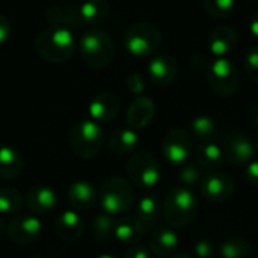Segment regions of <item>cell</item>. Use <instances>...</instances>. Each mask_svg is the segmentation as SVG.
Segmentation results:
<instances>
[{"label":"cell","mask_w":258,"mask_h":258,"mask_svg":"<svg viewBox=\"0 0 258 258\" xmlns=\"http://www.w3.org/2000/svg\"><path fill=\"white\" fill-rule=\"evenodd\" d=\"M80 54L85 63L92 68L107 67L115 56V45L109 35L100 30L88 32L80 39Z\"/></svg>","instance_id":"obj_7"},{"label":"cell","mask_w":258,"mask_h":258,"mask_svg":"<svg viewBox=\"0 0 258 258\" xmlns=\"http://www.w3.org/2000/svg\"><path fill=\"white\" fill-rule=\"evenodd\" d=\"M26 204L33 213H50L57 206V195L50 186H35L27 192Z\"/></svg>","instance_id":"obj_18"},{"label":"cell","mask_w":258,"mask_h":258,"mask_svg":"<svg viewBox=\"0 0 258 258\" xmlns=\"http://www.w3.org/2000/svg\"><path fill=\"white\" fill-rule=\"evenodd\" d=\"M79 8L82 23L88 26L101 24L109 15V5L106 0H86Z\"/></svg>","instance_id":"obj_27"},{"label":"cell","mask_w":258,"mask_h":258,"mask_svg":"<svg viewBox=\"0 0 258 258\" xmlns=\"http://www.w3.org/2000/svg\"><path fill=\"white\" fill-rule=\"evenodd\" d=\"M124 258H151V252L148 248L145 246H139V245H133L125 251Z\"/></svg>","instance_id":"obj_37"},{"label":"cell","mask_w":258,"mask_h":258,"mask_svg":"<svg viewBox=\"0 0 258 258\" xmlns=\"http://www.w3.org/2000/svg\"><path fill=\"white\" fill-rule=\"evenodd\" d=\"M67 197H68V203L76 210H88L98 200V194L94 184L89 181H83V180L73 183L68 187Z\"/></svg>","instance_id":"obj_20"},{"label":"cell","mask_w":258,"mask_h":258,"mask_svg":"<svg viewBox=\"0 0 258 258\" xmlns=\"http://www.w3.org/2000/svg\"><path fill=\"white\" fill-rule=\"evenodd\" d=\"M147 233L145 225L138 218H122L115 222L113 237L125 245H138Z\"/></svg>","instance_id":"obj_21"},{"label":"cell","mask_w":258,"mask_h":258,"mask_svg":"<svg viewBox=\"0 0 258 258\" xmlns=\"http://www.w3.org/2000/svg\"><path fill=\"white\" fill-rule=\"evenodd\" d=\"M160 213H162V203L159 197L154 194H147L138 201L135 218H138L145 225V228H148L157 222Z\"/></svg>","instance_id":"obj_25"},{"label":"cell","mask_w":258,"mask_h":258,"mask_svg":"<svg viewBox=\"0 0 258 258\" xmlns=\"http://www.w3.org/2000/svg\"><path fill=\"white\" fill-rule=\"evenodd\" d=\"M23 206V197L14 187H0V213H17Z\"/></svg>","instance_id":"obj_30"},{"label":"cell","mask_w":258,"mask_h":258,"mask_svg":"<svg viewBox=\"0 0 258 258\" xmlns=\"http://www.w3.org/2000/svg\"><path fill=\"white\" fill-rule=\"evenodd\" d=\"M97 258H118V257H115V255H110V254H103V255H100V257H97Z\"/></svg>","instance_id":"obj_43"},{"label":"cell","mask_w":258,"mask_h":258,"mask_svg":"<svg viewBox=\"0 0 258 258\" xmlns=\"http://www.w3.org/2000/svg\"><path fill=\"white\" fill-rule=\"evenodd\" d=\"M248 29H249V33H251L254 38H257L258 39V12H255V14L249 18Z\"/></svg>","instance_id":"obj_40"},{"label":"cell","mask_w":258,"mask_h":258,"mask_svg":"<svg viewBox=\"0 0 258 258\" xmlns=\"http://www.w3.org/2000/svg\"><path fill=\"white\" fill-rule=\"evenodd\" d=\"M222 151L224 157L230 163L236 166H246L249 162L254 160L255 144L246 133L240 130H233L225 135L222 142Z\"/></svg>","instance_id":"obj_9"},{"label":"cell","mask_w":258,"mask_h":258,"mask_svg":"<svg viewBox=\"0 0 258 258\" xmlns=\"http://www.w3.org/2000/svg\"><path fill=\"white\" fill-rule=\"evenodd\" d=\"M192 136L183 128H174L168 132L162 142L163 157L172 165H184L192 154Z\"/></svg>","instance_id":"obj_10"},{"label":"cell","mask_w":258,"mask_h":258,"mask_svg":"<svg viewBox=\"0 0 258 258\" xmlns=\"http://www.w3.org/2000/svg\"><path fill=\"white\" fill-rule=\"evenodd\" d=\"M104 133L98 122L85 119L77 122L70 133V148L79 159H92L103 147Z\"/></svg>","instance_id":"obj_4"},{"label":"cell","mask_w":258,"mask_h":258,"mask_svg":"<svg viewBox=\"0 0 258 258\" xmlns=\"http://www.w3.org/2000/svg\"><path fill=\"white\" fill-rule=\"evenodd\" d=\"M169 258H195V257H192V255H189V254H174L172 257H169Z\"/></svg>","instance_id":"obj_41"},{"label":"cell","mask_w":258,"mask_h":258,"mask_svg":"<svg viewBox=\"0 0 258 258\" xmlns=\"http://www.w3.org/2000/svg\"><path fill=\"white\" fill-rule=\"evenodd\" d=\"M219 252L222 258H249L251 257V245L245 237L236 236L227 239L221 248Z\"/></svg>","instance_id":"obj_29"},{"label":"cell","mask_w":258,"mask_h":258,"mask_svg":"<svg viewBox=\"0 0 258 258\" xmlns=\"http://www.w3.org/2000/svg\"><path fill=\"white\" fill-rule=\"evenodd\" d=\"M41 233H42V224L36 216L32 215L18 216L12 219L6 227L8 239L18 246L32 245L41 237Z\"/></svg>","instance_id":"obj_11"},{"label":"cell","mask_w":258,"mask_h":258,"mask_svg":"<svg viewBox=\"0 0 258 258\" xmlns=\"http://www.w3.org/2000/svg\"><path fill=\"white\" fill-rule=\"evenodd\" d=\"M237 32L230 26H221L209 36V48L215 57H225V54L231 53L237 47Z\"/></svg>","instance_id":"obj_19"},{"label":"cell","mask_w":258,"mask_h":258,"mask_svg":"<svg viewBox=\"0 0 258 258\" xmlns=\"http://www.w3.org/2000/svg\"><path fill=\"white\" fill-rule=\"evenodd\" d=\"M127 86H128L130 92L136 94L138 97L145 91V83H144V79L139 73H132L127 77Z\"/></svg>","instance_id":"obj_36"},{"label":"cell","mask_w":258,"mask_h":258,"mask_svg":"<svg viewBox=\"0 0 258 258\" xmlns=\"http://www.w3.org/2000/svg\"><path fill=\"white\" fill-rule=\"evenodd\" d=\"M121 109L119 98L112 92L98 94L89 104V115L95 122H109L112 121Z\"/></svg>","instance_id":"obj_15"},{"label":"cell","mask_w":258,"mask_h":258,"mask_svg":"<svg viewBox=\"0 0 258 258\" xmlns=\"http://www.w3.org/2000/svg\"><path fill=\"white\" fill-rule=\"evenodd\" d=\"M6 231V225H5V222H3V219L0 218V236L3 234Z\"/></svg>","instance_id":"obj_42"},{"label":"cell","mask_w":258,"mask_h":258,"mask_svg":"<svg viewBox=\"0 0 258 258\" xmlns=\"http://www.w3.org/2000/svg\"><path fill=\"white\" fill-rule=\"evenodd\" d=\"M178 246V236L174 230L162 228L151 234L148 249L154 257H166Z\"/></svg>","instance_id":"obj_23"},{"label":"cell","mask_w":258,"mask_h":258,"mask_svg":"<svg viewBox=\"0 0 258 258\" xmlns=\"http://www.w3.org/2000/svg\"><path fill=\"white\" fill-rule=\"evenodd\" d=\"M207 80L215 94L219 97H230L239 88L240 74L230 59L215 57L207 65Z\"/></svg>","instance_id":"obj_8"},{"label":"cell","mask_w":258,"mask_h":258,"mask_svg":"<svg viewBox=\"0 0 258 258\" xmlns=\"http://www.w3.org/2000/svg\"><path fill=\"white\" fill-rule=\"evenodd\" d=\"M234 189H236V183L233 177L227 172H218V171L204 175L200 184L201 195L213 203L227 201L234 194Z\"/></svg>","instance_id":"obj_12"},{"label":"cell","mask_w":258,"mask_h":258,"mask_svg":"<svg viewBox=\"0 0 258 258\" xmlns=\"http://www.w3.org/2000/svg\"><path fill=\"white\" fill-rule=\"evenodd\" d=\"M224 151L219 144L212 142H200L197 150V162L204 171H213L222 166Z\"/></svg>","instance_id":"obj_26"},{"label":"cell","mask_w":258,"mask_h":258,"mask_svg":"<svg viewBox=\"0 0 258 258\" xmlns=\"http://www.w3.org/2000/svg\"><path fill=\"white\" fill-rule=\"evenodd\" d=\"M178 74V63L169 54H159L148 63L150 80L156 86H169Z\"/></svg>","instance_id":"obj_13"},{"label":"cell","mask_w":258,"mask_h":258,"mask_svg":"<svg viewBox=\"0 0 258 258\" xmlns=\"http://www.w3.org/2000/svg\"><path fill=\"white\" fill-rule=\"evenodd\" d=\"M245 68L248 76L258 83V45L251 47L245 54Z\"/></svg>","instance_id":"obj_34"},{"label":"cell","mask_w":258,"mask_h":258,"mask_svg":"<svg viewBox=\"0 0 258 258\" xmlns=\"http://www.w3.org/2000/svg\"><path fill=\"white\" fill-rule=\"evenodd\" d=\"M115 222L113 218L107 213H101L97 215L92 221V236L94 239L103 242L107 240L113 236V228H115Z\"/></svg>","instance_id":"obj_31"},{"label":"cell","mask_w":258,"mask_h":258,"mask_svg":"<svg viewBox=\"0 0 258 258\" xmlns=\"http://www.w3.org/2000/svg\"><path fill=\"white\" fill-rule=\"evenodd\" d=\"M109 150L115 154H130L138 150L139 136L133 128H116L107 138Z\"/></svg>","instance_id":"obj_22"},{"label":"cell","mask_w":258,"mask_h":258,"mask_svg":"<svg viewBox=\"0 0 258 258\" xmlns=\"http://www.w3.org/2000/svg\"><path fill=\"white\" fill-rule=\"evenodd\" d=\"M195 258H213L215 255V243L210 239H200L194 246Z\"/></svg>","instance_id":"obj_35"},{"label":"cell","mask_w":258,"mask_h":258,"mask_svg":"<svg viewBox=\"0 0 258 258\" xmlns=\"http://www.w3.org/2000/svg\"><path fill=\"white\" fill-rule=\"evenodd\" d=\"M234 0H204V9L215 18H225L234 11Z\"/></svg>","instance_id":"obj_33"},{"label":"cell","mask_w":258,"mask_h":258,"mask_svg":"<svg viewBox=\"0 0 258 258\" xmlns=\"http://www.w3.org/2000/svg\"><path fill=\"white\" fill-rule=\"evenodd\" d=\"M11 32H12V27H11L9 20L0 14V44H3L11 36Z\"/></svg>","instance_id":"obj_39"},{"label":"cell","mask_w":258,"mask_h":258,"mask_svg":"<svg viewBox=\"0 0 258 258\" xmlns=\"http://www.w3.org/2000/svg\"><path fill=\"white\" fill-rule=\"evenodd\" d=\"M162 45V32L153 23H135L124 35V47L132 56L147 57Z\"/></svg>","instance_id":"obj_5"},{"label":"cell","mask_w":258,"mask_h":258,"mask_svg":"<svg viewBox=\"0 0 258 258\" xmlns=\"http://www.w3.org/2000/svg\"><path fill=\"white\" fill-rule=\"evenodd\" d=\"M156 115V106L154 101L148 97L139 95L136 97L127 110V124L133 130L145 128Z\"/></svg>","instance_id":"obj_14"},{"label":"cell","mask_w":258,"mask_h":258,"mask_svg":"<svg viewBox=\"0 0 258 258\" xmlns=\"http://www.w3.org/2000/svg\"><path fill=\"white\" fill-rule=\"evenodd\" d=\"M165 219L174 227L189 225L198 215V200L186 186H177L169 190L163 204Z\"/></svg>","instance_id":"obj_2"},{"label":"cell","mask_w":258,"mask_h":258,"mask_svg":"<svg viewBox=\"0 0 258 258\" xmlns=\"http://www.w3.org/2000/svg\"><path fill=\"white\" fill-rule=\"evenodd\" d=\"M125 171L128 180L141 189H151L162 180L160 163L148 151L133 153L125 165Z\"/></svg>","instance_id":"obj_6"},{"label":"cell","mask_w":258,"mask_h":258,"mask_svg":"<svg viewBox=\"0 0 258 258\" xmlns=\"http://www.w3.org/2000/svg\"><path fill=\"white\" fill-rule=\"evenodd\" d=\"M203 168L198 165V162H190V163H184L183 168L180 169V174H178V178H180V183L181 186H186V187H192V186H200L204 175H203Z\"/></svg>","instance_id":"obj_32"},{"label":"cell","mask_w":258,"mask_h":258,"mask_svg":"<svg viewBox=\"0 0 258 258\" xmlns=\"http://www.w3.org/2000/svg\"><path fill=\"white\" fill-rule=\"evenodd\" d=\"M192 132L200 142H212L216 139L219 133V127L212 116L200 115L192 119Z\"/></svg>","instance_id":"obj_28"},{"label":"cell","mask_w":258,"mask_h":258,"mask_svg":"<svg viewBox=\"0 0 258 258\" xmlns=\"http://www.w3.org/2000/svg\"><path fill=\"white\" fill-rule=\"evenodd\" d=\"M23 156L12 147H0V178L14 180L23 171Z\"/></svg>","instance_id":"obj_24"},{"label":"cell","mask_w":258,"mask_h":258,"mask_svg":"<svg viewBox=\"0 0 258 258\" xmlns=\"http://www.w3.org/2000/svg\"><path fill=\"white\" fill-rule=\"evenodd\" d=\"M245 177L246 180L252 184V186H257L258 187V160H252L246 165L245 168Z\"/></svg>","instance_id":"obj_38"},{"label":"cell","mask_w":258,"mask_h":258,"mask_svg":"<svg viewBox=\"0 0 258 258\" xmlns=\"http://www.w3.org/2000/svg\"><path fill=\"white\" fill-rule=\"evenodd\" d=\"M100 206L107 215H122L127 213L133 203L135 194L128 181L121 177H109L103 181L100 189Z\"/></svg>","instance_id":"obj_3"},{"label":"cell","mask_w":258,"mask_h":258,"mask_svg":"<svg viewBox=\"0 0 258 258\" xmlns=\"http://www.w3.org/2000/svg\"><path fill=\"white\" fill-rule=\"evenodd\" d=\"M35 51L48 62L68 60L74 53V38L70 29L48 27L35 38Z\"/></svg>","instance_id":"obj_1"},{"label":"cell","mask_w":258,"mask_h":258,"mask_svg":"<svg viewBox=\"0 0 258 258\" xmlns=\"http://www.w3.org/2000/svg\"><path fill=\"white\" fill-rule=\"evenodd\" d=\"M85 224L76 210H65L56 221V234L63 242H76L82 237Z\"/></svg>","instance_id":"obj_17"},{"label":"cell","mask_w":258,"mask_h":258,"mask_svg":"<svg viewBox=\"0 0 258 258\" xmlns=\"http://www.w3.org/2000/svg\"><path fill=\"white\" fill-rule=\"evenodd\" d=\"M47 21L54 27L76 29L82 26L80 8L76 5H51L45 9Z\"/></svg>","instance_id":"obj_16"}]
</instances>
